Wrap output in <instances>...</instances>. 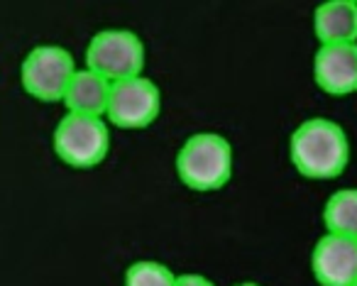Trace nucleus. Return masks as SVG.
<instances>
[{"label": "nucleus", "instance_id": "f03ea898", "mask_svg": "<svg viewBox=\"0 0 357 286\" xmlns=\"http://www.w3.org/2000/svg\"><path fill=\"white\" fill-rule=\"evenodd\" d=\"M174 169L178 181L191 191H218L233 179V144L220 133H194L178 147Z\"/></svg>", "mask_w": 357, "mask_h": 286}, {"label": "nucleus", "instance_id": "6e6552de", "mask_svg": "<svg viewBox=\"0 0 357 286\" xmlns=\"http://www.w3.org/2000/svg\"><path fill=\"white\" fill-rule=\"evenodd\" d=\"M313 81L331 96H350L357 91V42L321 45L313 54Z\"/></svg>", "mask_w": 357, "mask_h": 286}, {"label": "nucleus", "instance_id": "423d86ee", "mask_svg": "<svg viewBox=\"0 0 357 286\" xmlns=\"http://www.w3.org/2000/svg\"><path fill=\"white\" fill-rule=\"evenodd\" d=\"M162 113V91L144 74L115 81L110 86V100L105 118L123 130H144Z\"/></svg>", "mask_w": 357, "mask_h": 286}, {"label": "nucleus", "instance_id": "4468645a", "mask_svg": "<svg viewBox=\"0 0 357 286\" xmlns=\"http://www.w3.org/2000/svg\"><path fill=\"white\" fill-rule=\"evenodd\" d=\"M233 286H262V284H257V281H243V284H233Z\"/></svg>", "mask_w": 357, "mask_h": 286}, {"label": "nucleus", "instance_id": "39448f33", "mask_svg": "<svg viewBox=\"0 0 357 286\" xmlns=\"http://www.w3.org/2000/svg\"><path fill=\"white\" fill-rule=\"evenodd\" d=\"M79 71L76 59L61 45H37L20 64V84L40 103H61L71 79Z\"/></svg>", "mask_w": 357, "mask_h": 286}, {"label": "nucleus", "instance_id": "f257e3e1", "mask_svg": "<svg viewBox=\"0 0 357 286\" xmlns=\"http://www.w3.org/2000/svg\"><path fill=\"white\" fill-rule=\"evenodd\" d=\"M289 162L301 176L328 181L350 164V140L340 123L331 118H306L289 137Z\"/></svg>", "mask_w": 357, "mask_h": 286}, {"label": "nucleus", "instance_id": "ddd939ff", "mask_svg": "<svg viewBox=\"0 0 357 286\" xmlns=\"http://www.w3.org/2000/svg\"><path fill=\"white\" fill-rule=\"evenodd\" d=\"M176 286H215V284L206 274L186 271V274H176Z\"/></svg>", "mask_w": 357, "mask_h": 286}, {"label": "nucleus", "instance_id": "20e7f679", "mask_svg": "<svg viewBox=\"0 0 357 286\" xmlns=\"http://www.w3.org/2000/svg\"><path fill=\"white\" fill-rule=\"evenodd\" d=\"M54 154L74 169H93L110 152V128L105 118L66 113L52 133Z\"/></svg>", "mask_w": 357, "mask_h": 286}, {"label": "nucleus", "instance_id": "7ed1b4c3", "mask_svg": "<svg viewBox=\"0 0 357 286\" xmlns=\"http://www.w3.org/2000/svg\"><path fill=\"white\" fill-rule=\"evenodd\" d=\"M144 42L128 27H105L96 32L86 47V69L96 71L110 84L139 76L144 69Z\"/></svg>", "mask_w": 357, "mask_h": 286}, {"label": "nucleus", "instance_id": "1a4fd4ad", "mask_svg": "<svg viewBox=\"0 0 357 286\" xmlns=\"http://www.w3.org/2000/svg\"><path fill=\"white\" fill-rule=\"evenodd\" d=\"M313 35L321 45L357 42V3L328 0L313 10Z\"/></svg>", "mask_w": 357, "mask_h": 286}, {"label": "nucleus", "instance_id": "f8f14e48", "mask_svg": "<svg viewBox=\"0 0 357 286\" xmlns=\"http://www.w3.org/2000/svg\"><path fill=\"white\" fill-rule=\"evenodd\" d=\"M123 286H176V274L157 259H137L125 269Z\"/></svg>", "mask_w": 357, "mask_h": 286}, {"label": "nucleus", "instance_id": "9d476101", "mask_svg": "<svg viewBox=\"0 0 357 286\" xmlns=\"http://www.w3.org/2000/svg\"><path fill=\"white\" fill-rule=\"evenodd\" d=\"M110 81L98 76L91 69H79L71 79L69 89L64 93V108L66 113L89 115V118H105L110 100Z\"/></svg>", "mask_w": 357, "mask_h": 286}, {"label": "nucleus", "instance_id": "9b49d317", "mask_svg": "<svg viewBox=\"0 0 357 286\" xmlns=\"http://www.w3.org/2000/svg\"><path fill=\"white\" fill-rule=\"evenodd\" d=\"M326 232L357 240V188H337L323 206Z\"/></svg>", "mask_w": 357, "mask_h": 286}, {"label": "nucleus", "instance_id": "2eb2a0df", "mask_svg": "<svg viewBox=\"0 0 357 286\" xmlns=\"http://www.w3.org/2000/svg\"><path fill=\"white\" fill-rule=\"evenodd\" d=\"M352 286H357V281H355V284H352Z\"/></svg>", "mask_w": 357, "mask_h": 286}, {"label": "nucleus", "instance_id": "0eeeda50", "mask_svg": "<svg viewBox=\"0 0 357 286\" xmlns=\"http://www.w3.org/2000/svg\"><path fill=\"white\" fill-rule=\"evenodd\" d=\"M311 274L321 286H352L357 281V240L326 232L311 250Z\"/></svg>", "mask_w": 357, "mask_h": 286}]
</instances>
